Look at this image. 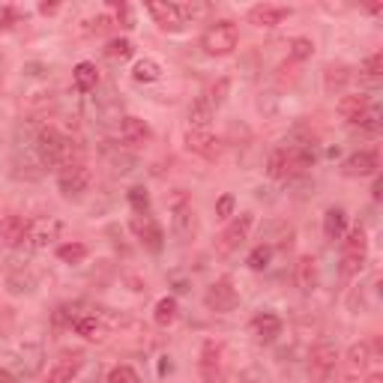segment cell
<instances>
[{
	"label": "cell",
	"mask_w": 383,
	"mask_h": 383,
	"mask_svg": "<svg viewBox=\"0 0 383 383\" xmlns=\"http://www.w3.org/2000/svg\"><path fill=\"white\" fill-rule=\"evenodd\" d=\"M39 156L42 162H45L48 168H66L72 162H81V147L72 141V138L60 135L57 129H42L39 132Z\"/></svg>",
	"instance_id": "obj_1"
},
{
	"label": "cell",
	"mask_w": 383,
	"mask_h": 383,
	"mask_svg": "<svg viewBox=\"0 0 383 383\" xmlns=\"http://www.w3.org/2000/svg\"><path fill=\"white\" fill-rule=\"evenodd\" d=\"M315 162V153L308 147H282L275 150L267 162V174L273 180H291L296 174H303L305 168H312Z\"/></svg>",
	"instance_id": "obj_2"
},
{
	"label": "cell",
	"mask_w": 383,
	"mask_h": 383,
	"mask_svg": "<svg viewBox=\"0 0 383 383\" xmlns=\"http://www.w3.org/2000/svg\"><path fill=\"white\" fill-rule=\"evenodd\" d=\"M237 45H240V30L233 21H216V24H210L204 30V36H201V48L212 57H225Z\"/></svg>",
	"instance_id": "obj_3"
},
{
	"label": "cell",
	"mask_w": 383,
	"mask_h": 383,
	"mask_svg": "<svg viewBox=\"0 0 383 383\" xmlns=\"http://www.w3.org/2000/svg\"><path fill=\"white\" fill-rule=\"evenodd\" d=\"M195 228H198V222H195L192 198L186 195L183 189H177L174 198H171V231H174V237L180 243H189L192 237H195Z\"/></svg>",
	"instance_id": "obj_4"
},
{
	"label": "cell",
	"mask_w": 383,
	"mask_h": 383,
	"mask_svg": "<svg viewBox=\"0 0 383 383\" xmlns=\"http://www.w3.org/2000/svg\"><path fill=\"white\" fill-rule=\"evenodd\" d=\"M366 254H368V240H366V228L356 225L350 228V233L345 237L342 246V270L345 275H356L366 267Z\"/></svg>",
	"instance_id": "obj_5"
},
{
	"label": "cell",
	"mask_w": 383,
	"mask_h": 383,
	"mask_svg": "<svg viewBox=\"0 0 383 383\" xmlns=\"http://www.w3.org/2000/svg\"><path fill=\"white\" fill-rule=\"evenodd\" d=\"M338 366V347L321 342L317 347H312V356H308V377L312 383H326L333 377V371Z\"/></svg>",
	"instance_id": "obj_6"
},
{
	"label": "cell",
	"mask_w": 383,
	"mask_h": 383,
	"mask_svg": "<svg viewBox=\"0 0 383 383\" xmlns=\"http://www.w3.org/2000/svg\"><path fill=\"white\" fill-rule=\"evenodd\" d=\"M252 225H254V216H252V212H240V216H233V219L228 222V228L222 231L219 243H216L219 254H231L233 249H240V243L249 237Z\"/></svg>",
	"instance_id": "obj_7"
},
{
	"label": "cell",
	"mask_w": 383,
	"mask_h": 383,
	"mask_svg": "<svg viewBox=\"0 0 383 383\" xmlns=\"http://www.w3.org/2000/svg\"><path fill=\"white\" fill-rule=\"evenodd\" d=\"M57 186H60V192L66 198H78L81 192H87V186H90L87 165H84V162H72L66 168H60V171H57Z\"/></svg>",
	"instance_id": "obj_8"
},
{
	"label": "cell",
	"mask_w": 383,
	"mask_h": 383,
	"mask_svg": "<svg viewBox=\"0 0 383 383\" xmlns=\"http://www.w3.org/2000/svg\"><path fill=\"white\" fill-rule=\"evenodd\" d=\"M237 303H240L237 287H233V282L228 279V275H222L219 282H212V287L207 291V308L210 312H233Z\"/></svg>",
	"instance_id": "obj_9"
},
{
	"label": "cell",
	"mask_w": 383,
	"mask_h": 383,
	"mask_svg": "<svg viewBox=\"0 0 383 383\" xmlns=\"http://www.w3.org/2000/svg\"><path fill=\"white\" fill-rule=\"evenodd\" d=\"M129 228H132V233L138 240L144 243L150 252H162V243H165V233H162V228H159V222L147 212V216H132V222H129Z\"/></svg>",
	"instance_id": "obj_10"
},
{
	"label": "cell",
	"mask_w": 383,
	"mask_h": 383,
	"mask_svg": "<svg viewBox=\"0 0 383 383\" xmlns=\"http://www.w3.org/2000/svg\"><path fill=\"white\" fill-rule=\"evenodd\" d=\"M24 240H30V222L24 216H6V219H0V243H3V246L15 249Z\"/></svg>",
	"instance_id": "obj_11"
},
{
	"label": "cell",
	"mask_w": 383,
	"mask_h": 383,
	"mask_svg": "<svg viewBox=\"0 0 383 383\" xmlns=\"http://www.w3.org/2000/svg\"><path fill=\"white\" fill-rule=\"evenodd\" d=\"M81 366H84V356L78 354H63L55 366L48 368V377H45V383H72L75 380V375L81 371Z\"/></svg>",
	"instance_id": "obj_12"
},
{
	"label": "cell",
	"mask_w": 383,
	"mask_h": 383,
	"mask_svg": "<svg viewBox=\"0 0 383 383\" xmlns=\"http://www.w3.org/2000/svg\"><path fill=\"white\" fill-rule=\"evenodd\" d=\"M291 18L287 6H275V3H258L249 9V21L254 27H279L282 21Z\"/></svg>",
	"instance_id": "obj_13"
},
{
	"label": "cell",
	"mask_w": 383,
	"mask_h": 383,
	"mask_svg": "<svg viewBox=\"0 0 383 383\" xmlns=\"http://www.w3.org/2000/svg\"><path fill=\"white\" fill-rule=\"evenodd\" d=\"M186 150L195 153V156H204V159H216L222 153V144H219L216 135L201 132V129H189L186 132Z\"/></svg>",
	"instance_id": "obj_14"
},
{
	"label": "cell",
	"mask_w": 383,
	"mask_h": 383,
	"mask_svg": "<svg viewBox=\"0 0 383 383\" xmlns=\"http://www.w3.org/2000/svg\"><path fill=\"white\" fill-rule=\"evenodd\" d=\"M342 171H345V177H371V174H377V153L375 150H359L354 156H347Z\"/></svg>",
	"instance_id": "obj_15"
},
{
	"label": "cell",
	"mask_w": 383,
	"mask_h": 383,
	"mask_svg": "<svg viewBox=\"0 0 383 383\" xmlns=\"http://www.w3.org/2000/svg\"><path fill=\"white\" fill-rule=\"evenodd\" d=\"M222 371V347L216 342H207L201 347V377L204 383H216Z\"/></svg>",
	"instance_id": "obj_16"
},
{
	"label": "cell",
	"mask_w": 383,
	"mask_h": 383,
	"mask_svg": "<svg viewBox=\"0 0 383 383\" xmlns=\"http://www.w3.org/2000/svg\"><path fill=\"white\" fill-rule=\"evenodd\" d=\"M147 13L156 18V24L162 30H171V34L183 30V18L177 13V3H147Z\"/></svg>",
	"instance_id": "obj_17"
},
{
	"label": "cell",
	"mask_w": 383,
	"mask_h": 383,
	"mask_svg": "<svg viewBox=\"0 0 383 383\" xmlns=\"http://www.w3.org/2000/svg\"><path fill=\"white\" fill-rule=\"evenodd\" d=\"M212 120H216V105H212L207 96H198V99L192 102V108H189V126H192V129L207 132V126Z\"/></svg>",
	"instance_id": "obj_18"
},
{
	"label": "cell",
	"mask_w": 383,
	"mask_h": 383,
	"mask_svg": "<svg viewBox=\"0 0 383 383\" xmlns=\"http://www.w3.org/2000/svg\"><path fill=\"white\" fill-rule=\"evenodd\" d=\"M252 333L258 335V342H263V345H270V342H275V338L282 335V321L275 315H270V312H263V315H258L252 321Z\"/></svg>",
	"instance_id": "obj_19"
},
{
	"label": "cell",
	"mask_w": 383,
	"mask_h": 383,
	"mask_svg": "<svg viewBox=\"0 0 383 383\" xmlns=\"http://www.w3.org/2000/svg\"><path fill=\"white\" fill-rule=\"evenodd\" d=\"M120 138L129 147H141L147 138H150V126H147L141 117H123L120 123Z\"/></svg>",
	"instance_id": "obj_20"
},
{
	"label": "cell",
	"mask_w": 383,
	"mask_h": 383,
	"mask_svg": "<svg viewBox=\"0 0 383 383\" xmlns=\"http://www.w3.org/2000/svg\"><path fill=\"white\" fill-rule=\"evenodd\" d=\"M368 108H371V99L366 93H350V96H342V99H338V114H342L347 123H356V117L366 114Z\"/></svg>",
	"instance_id": "obj_21"
},
{
	"label": "cell",
	"mask_w": 383,
	"mask_h": 383,
	"mask_svg": "<svg viewBox=\"0 0 383 383\" xmlns=\"http://www.w3.org/2000/svg\"><path fill=\"white\" fill-rule=\"evenodd\" d=\"M296 287L300 291H315V284H317V261L312 258V254H303L300 261H296Z\"/></svg>",
	"instance_id": "obj_22"
},
{
	"label": "cell",
	"mask_w": 383,
	"mask_h": 383,
	"mask_svg": "<svg viewBox=\"0 0 383 383\" xmlns=\"http://www.w3.org/2000/svg\"><path fill=\"white\" fill-rule=\"evenodd\" d=\"M345 363H347V375H350V377H356L359 371H366V366L371 363V345H368V342H356V345H350Z\"/></svg>",
	"instance_id": "obj_23"
},
{
	"label": "cell",
	"mask_w": 383,
	"mask_h": 383,
	"mask_svg": "<svg viewBox=\"0 0 383 383\" xmlns=\"http://www.w3.org/2000/svg\"><path fill=\"white\" fill-rule=\"evenodd\" d=\"M72 326H75V333H78L81 338H87V342H102V338H105V324H102L96 315L75 317V321H72Z\"/></svg>",
	"instance_id": "obj_24"
},
{
	"label": "cell",
	"mask_w": 383,
	"mask_h": 383,
	"mask_svg": "<svg viewBox=\"0 0 383 383\" xmlns=\"http://www.w3.org/2000/svg\"><path fill=\"white\" fill-rule=\"evenodd\" d=\"M345 228H347V216L342 207H329L326 216H324V237L326 240H342L345 237Z\"/></svg>",
	"instance_id": "obj_25"
},
{
	"label": "cell",
	"mask_w": 383,
	"mask_h": 383,
	"mask_svg": "<svg viewBox=\"0 0 383 383\" xmlns=\"http://www.w3.org/2000/svg\"><path fill=\"white\" fill-rule=\"evenodd\" d=\"M72 81H75V87H78L81 93H90V90H96L99 72H96L93 63H78V66L72 69Z\"/></svg>",
	"instance_id": "obj_26"
},
{
	"label": "cell",
	"mask_w": 383,
	"mask_h": 383,
	"mask_svg": "<svg viewBox=\"0 0 383 383\" xmlns=\"http://www.w3.org/2000/svg\"><path fill=\"white\" fill-rule=\"evenodd\" d=\"M153 321H156V326H171L177 321V300L174 296H162V300L156 303Z\"/></svg>",
	"instance_id": "obj_27"
},
{
	"label": "cell",
	"mask_w": 383,
	"mask_h": 383,
	"mask_svg": "<svg viewBox=\"0 0 383 383\" xmlns=\"http://www.w3.org/2000/svg\"><path fill=\"white\" fill-rule=\"evenodd\" d=\"M132 78H135V81H141V84L159 81V78H162V66H159L156 60L144 57V60H138V63H135V69H132Z\"/></svg>",
	"instance_id": "obj_28"
},
{
	"label": "cell",
	"mask_w": 383,
	"mask_h": 383,
	"mask_svg": "<svg viewBox=\"0 0 383 383\" xmlns=\"http://www.w3.org/2000/svg\"><path fill=\"white\" fill-rule=\"evenodd\" d=\"M57 258L63 263H81L84 258H87V246H84V243H63V246L57 249Z\"/></svg>",
	"instance_id": "obj_29"
},
{
	"label": "cell",
	"mask_w": 383,
	"mask_h": 383,
	"mask_svg": "<svg viewBox=\"0 0 383 383\" xmlns=\"http://www.w3.org/2000/svg\"><path fill=\"white\" fill-rule=\"evenodd\" d=\"M347 78H350V72H347L345 66H329V69H326V78H324V84H326V93L342 90L345 84H347Z\"/></svg>",
	"instance_id": "obj_30"
},
{
	"label": "cell",
	"mask_w": 383,
	"mask_h": 383,
	"mask_svg": "<svg viewBox=\"0 0 383 383\" xmlns=\"http://www.w3.org/2000/svg\"><path fill=\"white\" fill-rule=\"evenodd\" d=\"M270 258H273V246H267V243H261V246H254L252 254H249V267L252 270H267L270 267Z\"/></svg>",
	"instance_id": "obj_31"
},
{
	"label": "cell",
	"mask_w": 383,
	"mask_h": 383,
	"mask_svg": "<svg viewBox=\"0 0 383 383\" xmlns=\"http://www.w3.org/2000/svg\"><path fill=\"white\" fill-rule=\"evenodd\" d=\"M55 233H57V225H45V222H39L36 228L30 225V240H34V246H36V249L48 246V243L55 240Z\"/></svg>",
	"instance_id": "obj_32"
},
{
	"label": "cell",
	"mask_w": 383,
	"mask_h": 383,
	"mask_svg": "<svg viewBox=\"0 0 383 383\" xmlns=\"http://www.w3.org/2000/svg\"><path fill=\"white\" fill-rule=\"evenodd\" d=\"M312 55H315V42L308 39V36H296V39L291 42V60L303 63V60H308Z\"/></svg>",
	"instance_id": "obj_33"
},
{
	"label": "cell",
	"mask_w": 383,
	"mask_h": 383,
	"mask_svg": "<svg viewBox=\"0 0 383 383\" xmlns=\"http://www.w3.org/2000/svg\"><path fill=\"white\" fill-rule=\"evenodd\" d=\"M129 204H132V210L138 212V216H147V212H150V192L141 189V186L129 189Z\"/></svg>",
	"instance_id": "obj_34"
},
{
	"label": "cell",
	"mask_w": 383,
	"mask_h": 383,
	"mask_svg": "<svg viewBox=\"0 0 383 383\" xmlns=\"http://www.w3.org/2000/svg\"><path fill=\"white\" fill-rule=\"evenodd\" d=\"M105 55H108L111 60H129L132 57V42L129 39H114V42H108Z\"/></svg>",
	"instance_id": "obj_35"
},
{
	"label": "cell",
	"mask_w": 383,
	"mask_h": 383,
	"mask_svg": "<svg viewBox=\"0 0 383 383\" xmlns=\"http://www.w3.org/2000/svg\"><path fill=\"white\" fill-rule=\"evenodd\" d=\"M108 383H141V377H138L135 368H129V366H117V368H111Z\"/></svg>",
	"instance_id": "obj_36"
},
{
	"label": "cell",
	"mask_w": 383,
	"mask_h": 383,
	"mask_svg": "<svg viewBox=\"0 0 383 383\" xmlns=\"http://www.w3.org/2000/svg\"><path fill=\"white\" fill-rule=\"evenodd\" d=\"M177 13H180V18H183V24H186V18H204L207 13H210V6L207 3H183V6H177Z\"/></svg>",
	"instance_id": "obj_37"
},
{
	"label": "cell",
	"mask_w": 383,
	"mask_h": 383,
	"mask_svg": "<svg viewBox=\"0 0 383 383\" xmlns=\"http://www.w3.org/2000/svg\"><path fill=\"white\" fill-rule=\"evenodd\" d=\"M359 72H363L366 78H377L380 72H383V55H380V51H377V55H371L363 66H359Z\"/></svg>",
	"instance_id": "obj_38"
},
{
	"label": "cell",
	"mask_w": 383,
	"mask_h": 383,
	"mask_svg": "<svg viewBox=\"0 0 383 383\" xmlns=\"http://www.w3.org/2000/svg\"><path fill=\"white\" fill-rule=\"evenodd\" d=\"M233 207H237L233 195H222V198L216 201V216H219V219H231V216H233Z\"/></svg>",
	"instance_id": "obj_39"
},
{
	"label": "cell",
	"mask_w": 383,
	"mask_h": 383,
	"mask_svg": "<svg viewBox=\"0 0 383 383\" xmlns=\"http://www.w3.org/2000/svg\"><path fill=\"white\" fill-rule=\"evenodd\" d=\"M225 93H228V81H219V84H212V87H210L204 96H207V99H210V102L219 108L222 99H225Z\"/></svg>",
	"instance_id": "obj_40"
},
{
	"label": "cell",
	"mask_w": 383,
	"mask_h": 383,
	"mask_svg": "<svg viewBox=\"0 0 383 383\" xmlns=\"http://www.w3.org/2000/svg\"><path fill=\"white\" fill-rule=\"evenodd\" d=\"M13 21H15V9L13 6H0V30L13 27Z\"/></svg>",
	"instance_id": "obj_41"
},
{
	"label": "cell",
	"mask_w": 383,
	"mask_h": 383,
	"mask_svg": "<svg viewBox=\"0 0 383 383\" xmlns=\"http://www.w3.org/2000/svg\"><path fill=\"white\" fill-rule=\"evenodd\" d=\"M371 195H375V201H380V198H383V180H380V177L375 180V189H371Z\"/></svg>",
	"instance_id": "obj_42"
},
{
	"label": "cell",
	"mask_w": 383,
	"mask_h": 383,
	"mask_svg": "<svg viewBox=\"0 0 383 383\" xmlns=\"http://www.w3.org/2000/svg\"><path fill=\"white\" fill-rule=\"evenodd\" d=\"M0 383H15V377L9 375V371H3V368H0Z\"/></svg>",
	"instance_id": "obj_43"
},
{
	"label": "cell",
	"mask_w": 383,
	"mask_h": 383,
	"mask_svg": "<svg viewBox=\"0 0 383 383\" xmlns=\"http://www.w3.org/2000/svg\"><path fill=\"white\" fill-rule=\"evenodd\" d=\"M39 9H42V13H45V15H48V13H57V3H42Z\"/></svg>",
	"instance_id": "obj_44"
},
{
	"label": "cell",
	"mask_w": 383,
	"mask_h": 383,
	"mask_svg": "<svg viewBox=\"0 0 383 383\" xmlns=\"http://www.w3.org/2000/svg\"><path fill=\"white\" fill-rule=\"evenodd\" d=\"M366 13H383V3H368Z\"/></svg>",
	"instance_id": "obj_45"
},
{
	"label": "cell",
	"mask_w": 383,
	"mask_h": 383,
	"mask_svg": "<svg viewBox=\"0 0 383 383\" xmlns=\"http://www.w3.org/2000/svg\"><path fill=\"white\" fill-rule=\"evenodd\" d=\"M366 383H383V375H380V371H375V375H368Z\"/></svg>",
	"instance_id": "obj_46"
}]
</instances>
